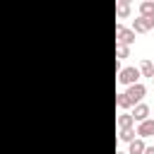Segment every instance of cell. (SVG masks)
I'll list each match as a JSON object with an SVG mask.
<instances>
[{"label":"cell","instance_id":"obj_1","mask_svg":"<svg viewBox=\"0 0 154 154\" xmlns=\"http://www.w3.org/2000/svg\"><path fill=\"white\" fill-rule=\"evenodd\" d=\"M137 79H140V70L137 67H120V72H118V82L120 84L132 87V84H137Z\"/></svg>","mask_w":154,"mask_h":154},{"label":"cell","instance_id":"obj_2","mask_svg":"<svg viewBox=\"0 0 154 154\" xmlns=\"http://www.w3.org/2000/svg\"><path fill=\"white\" fill-rule=\"evenodd\" d=\"M116 38H118L120 46H130L135 41V31L132 29H125L123 24H116Z\"/></svg>","mask_w":154,"mask_h":154},{"label":"cell","instance_id":"obj_3","mask_svg":"<svg viewBox=\"0 0 154 154\" xmlns=\"http://www.w3.org/2000/svg\"><path fill=\"white\" fill-rule=\"evenodd\" d=\"M125 94H128V99H130V103H132V106H137V103H140V101L144 99V94H147V87L137 82V84H132V87H130V89H128Z\"/></svg>","mask_w":154,"mask_h":154},{"label":"cell","instance_id":"obj_4","mask_svg":"<svg viewBox=\"0 0 154 154\" xmlns=\"http://www.w3.org/2000/svg\"><path fill=\"white\" fill-rule=\"evenodd\" d=\"M135 135H137L140 140H144V137H154V120H152V118H147V120H142V123L137 125V130H135Z\"/></svg>","mask_w":154,"mask_h":154},{"label":"cell","instance_id":"obj_5","mask_svg":"<svg viewBox=\"0 0 154 154\" xmlns=\"http://www.w3.org/2000/svg\"><path fill=\"white\" fill-rule=\"evenodd\" d=\"M149 29H154V17H137V19L132 22V31L144 34V31H149Z\"/></svg>","mask_w":154,"mask_h":154},{"label":"cell","instance_id":"obj_6","mask_svg":"<svg viewBox=\"0 0 154 154\" xmlns=\"http://www.w3.org/2000/svg\"><path fill=\"white\" fill-rule=\"evenodd\" d=\"M147 116H149V106L147 103H137L135 106V113H132V120L142 123V120H147Z\"/></svg>","mask_w":154,"mask_h":154},{"label":"cell","instance_id":"obj_7","mask_svg":"<svg viewBox=\"0 0 154 154\" xmlns=\"http://www.w3.org/2000/svg\"><path fill=\"white\" fill-rule=\"evenodd\" d=\"M140 17H154V2L152 0H142L140 2Z\"/></svg>","mask_w":154,"mask_h":154},{"label":"cell","instance_id":"obj_8","mask_svg":"<svg viewBox=\"0 0 154 154\" xmlns=\"http://www.w3.org/2000/svg\"><path fill=\"white\" fill-rule=\"evenodd\" d=\"M137 70H140V75H144V77H154V63H152V60H142Z\"/></svg>","mask_w":154,"mask_h":154},{"label":"cell","instance_id":"obj_9","mask_svg":"<svg viewBox=\"0 0 154 154\" xmlns=\"http://www.w3.org/2000/svg\"><path fill=\"white\" fill-rule=\"evenodd\" d=\"M132 125H135V120H132V116H130V113H120V116H118V128H120V130L132 128Z\"/></svg>","mask_w":154,"mask_h":154},{"label":"cell","instance_id":"obj_10","mask_svg":"<svg viewBox=\"0 0 154 154\" xmlns=\"http://www.w3.org/2000/svg\"><path fill=\"white\" fill-rule=\"evenodd\" d=\"M144 147H147V144H144V142L137 137V140H132V142H130V149H128V154H142V152H144Z\"/></svg>","mask_w":154,"mask_h":154},{"label":"cell","instance_id":"obj_11","mask_svg":"<svg viewBox=\"0 0 154 154\" xmlns=\"http://www.w3.org/2000/svg\"><path fill=\"white\" fill-rule=\"evenodd\" d=\"M116 14H118V17H128V14H130V2H128V0H120V2L116 5Z\"/></svg>","mask_w":154,"mask_h":154},{"label":"cell","instance_id":"obj_12","mask_svg":"<svg viewBox=\"0 0 154 154\" xmlns=\"http://www.w3.org/2000/svg\"><path fill=\"white\" fill-rule=\"evenodd\" d=\"M116 103H118V108H130V106H132L125 91H120V94H116Z\"/></svg>","mask_w":154,"mask_h":154},{"label":"cell","instance_id":"obj_13","mask_svg":"<svg viewBox=\"0 0 154 154\" xmlns=\"http://www.w3.org/2000/svg\"><path fill=\"white\" fill-rule=\"evenodd\" d=\"M132 140H135V130H132V128L120 130V142H132Z\"/></svg>","mask_w":154,"mask_h":154},{"label":"cell","instance_id":"obj_14","mask_svg":"<svg viewBox=\"0 0 154 154\" xmlns=\"http://www.w3.org/2000/svg\"><path fill=\"white\" fill-rule=\"evenodd\" d=\"M128 53H130V51H128V46L116 43V55H118V58H128Z\"/></svg>","mask_w":154,"mask_h":154},{"label":"cell","instance_id":"obj_15","mask_svg":"<svg viewBox=\"0 0 154 154\" xmlns=\"http://www.w3.org/2000/svg\"><path fill=\"white\" fill-rule=\"evenodd\" d=\"M142 154H154V147H144V152Z\"/></svg>","mask_w":154,"mask_h":154},{"label":"cell","instance_id":"obj_16","mask_svg":"<svg viewBox=\"0 0 154 154\" xmlns=\"http://www.w3.org/2000/svg\"><path fill=\"white\" fill-rule=\"evenodd\" d=\"M116 154H128V152H116Z\"/></svg>","mask_w":154,"mask_h":154},{"label":"cell","instance_id":"obj_17","mask_svg":"<svg viewBox=\"0 0 154 154\" xmlns=\"http://www.w3.org/2000/svg\"><path fill=\"white\" fill-rule=\"evenodd\" d=\"M152 84H154V77H152Z\"/></svg>","mask_w":154,"mask_h":154}]
</instances>
